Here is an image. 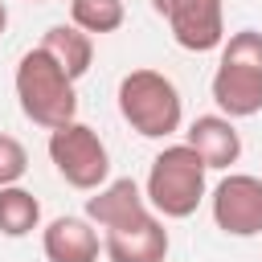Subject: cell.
Instances as JSON below:
<instances>
[{"instance_id": "6da1fadb", "label": "cell", "mask_w": 262, "mask_h": 262, "mask_svg": "<svg viewBox=\"0 0 262 262\" xmlns=\"http://www.w3.org/2000/svg\"><path fill=\"white\" fill-rule=\"evenodd\" d=\"M12 86H16L20 115H25L29 123L53 131V127L78 119V90H74V78L57 66V57H53L49 49H41V45L25 49L20 61H16Z\"/></svg>"}, {"instance_id": "7a4b0ae2", "label": "cell", "mask_w": 262, "mask_h": 262, "mask_svg": "<svg viewBox=\"0 0 262 262\" xmlns=\"http://www.w3.org/2000/svg\"><path fill=\"white\" fill-rule=\"evenodd\" d=\"M209 94L217 111L229 119H250L262 111V33L258 29H237L221 41Z\"/></svg>"}, {"instance_id": "3957f363", "label": "cell", "mask_w": 262, "mask_h": 262, "mask_svg": "<svg viewBox=\"0 0 262 262\" xmlns=\"http://www.w3.org/2000/svg\"><path fill=\"white\" fill-rule=\"evenodd\" d=\"M119 115L143 139H168L184 127V98L176 82L160 70H131L119 78Z\"/></svg>"}, {"instance_id": "277c9868", "label": "cell", "mask_w": 262, "mask_h": 262, "mask_svg": "<svg viewBox=\"0 0 262 262\" xmlns=\"http://www.w3.org/2000/svg\"><path fill=\"white\" fill-rule=\"evenodd\" d=\"M205 176H209V164L192 143H168L147 168V180H143L147 205L164 221H184L205 201Z\"/></svg>"}, {"instance_id": "5b68a950", "label": "cell", "mask_w": 262, "mask_h": 262, "mask_svg": "<svg viewBox=\"0 0 262 262\" xmlns=\"http://www.w3.org/2000/svg\"><path fill=\"white\" fill-rule=\"evenodd\" d=\"M49 160H53L57 176L78 192H94L111 180V151H106L102 135L78 119L49 131Z\"/></svg>"}, {"instance_id": "8992f818", "label": "cell", "mask_w": 262, "mask_h": 262, "mask_svg": "<svg viewBox=\"0 0 262 262\" xmlns=\"http://www.w3.org/2000/svg\"><path fill=\"white\" fill-rule=\"evenodd\" d=\"M209 209L221 233L229 237H258L262 233V176L229 172L213 184Z\"/></svg>"}, {"instance_id": "52a82bcc", "label": "cell", "mask_w": 262, "mask_h": 262, "mask_svg": "<svg viewBox=\"0 0 262 262\" xmlns=\"http://www.w3.org/2000/svg\"><path fill=\"white\" fill-rule=\"evenodd\" d=\"M151 8L168 20L172 41L188 53H213L229 37L221 0H151Z\"/></svg>"}, {"instance_id": "ba28073f", "label": "cell", "mask_w": 262, "mask_h": 262, "mask_svg": "<svg viewBox=\"0 0 262 262\" xmlns=\"http://www.w3.org/2000/svg\"><path fill=\"white\" fill-rule=\"evenodd\" d=\"M168 229H164V217L151 209L127 225H115V229H102V254L106 262H164L168 258Z\"/></svg>"}, {"instance_id": "9c48e42d", "label": "cell", "mask_w": 262, "mask_h": 262, "mask_svg": "<svg viewBox=\"0 0 262 262\" xmlns=\"http://www.w3.org/2000/svg\"><path fill=\"white\" fill-rule=\"evenodd\" d=\"M41 250L49 262H98L102 237L90 217H53L41 229Z\"/></svg>"}, {"instance_id": "30bf717a", "label": "cell", "mask_w": 262, "mask_h": 262, "mask_svg": "<svg viewBox=\"0 0 262 262\" xmlns=\"http://www.w3.org/2000/svg\"><path fill=\"white\" fill-rule=\"evenodd\" d=\"M151 213L147 205V192L131 180V176H119V180H106L102 188H94V196H86V217L98 225V229H115V225H127L135 217Z\"/></svg>"}, {"instance_id": "8fae6325", "label": "cell", "mask_w": 262, "mask_h": 262, "mask_svg": "<svg viewBox=\"0 0 262 262\" xmlns=\"http://www.w3.org/2000/svg\"><path fill=\"white\" fill-rule=\"evenodd\" d=\"M184 143H192L209 168H233L242 160V135L229 115H196L184 131Z\"/></svg>"}, {"instance_id": "7c38bea8", "label": "cell", "mask_w": 262, "mask_h": 262, "mask_svg": "<svg viewBox=\"0 0 262 262\" xmlns=\"http://www.w3.org/2000/svg\"><path fill=\"white\" fill-rule=\"evenodd\" d=\"M41 49H49V53L57 57V66H61L74 82H78V78L90 70V61H94V37L82 33L78 25H49L45 37H41Z\"/></svg>"}, {"instance_id": "4fadbf2b", "label": "cell", "mask_w": 262, "mask_h": 262, "mask_svg": "<svg viewBox=\"0 0 262 262\" xmlns=\"http://www.w3.org/2000/svg\"><path fill=\"white\" fill-rule=\"evenodd\" d=\"M37 225H41V201L20 184L0 188V233L4 237H29Z\"/></svg>"}, {"instance_id": "5bb4252c", "label": "cell", "mask_w": 262, "mask_h": 262, "mask_svg": "<svg viewBox=\"0 0 262 262\" xmlns=\"http://www.w3.org/2000/svg\"><path fill=\"white\" fill-rule=\"evenodd\" d=\"M127 20V4L123 0H70V25H78L90 37L115 33Z\"/></svg>"}, {"instance_id": "9a60e30c", "label": "cell", "mask_w": 262, "mask_h": 262, "mask_svg": "<svg viewBox=\"0 0 262 262\" xmlns=\"http://www.w3.org/2000/svg\"><path fill=\"white\" fill-rule=\"evenodd\" d=\"M25 172H29V151H25V143H20L16 135L0 131V188L20 184Z\"/></svg>"}, {"instance_id": "2e32d148", "label": "cell", "mask_w": 262, "mask_h": 262, "mask_svg": "<svg viewBox=\"0 0 262 262\" xmlns=\"http://www.w3.org/2000/svg\"><path fill=\"white\" fill-rule=\"evenodd\" d=\"M4 29H8V8H4V0H0V37H4Z\"/></svg>"}]
</instances>
